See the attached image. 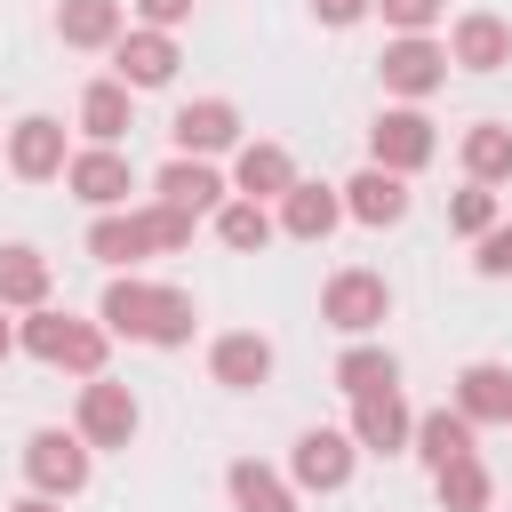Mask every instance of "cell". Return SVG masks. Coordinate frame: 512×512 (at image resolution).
Returning a JSON list of instances; mask_svg holds the SVG:
<instances>
[{
    "label": "cell",
    "mask_w": 512,
    "mask_h": 512,
    "mask_svg": "<svg viewBox=\"0 0 512 512\" xmlns=\"http://www.w3.org/2000/svg\"><path fill=\"white\" fill-rule=\"evenodd\" d=\"M96 320H104L112 336H128V344H160V352L192 344V328H200V312H192V296H184V288H168V280H136V272L104 280Z\"/></svg>",
    "instance_id": "cell-1"
},
{
    "label": "cell",
    "mask_w": 512,
    "mask_h": 512,
    "mask_svg": "<svg viewBox=\"0 0 512 512\" xmlns=\"http://www.w3.org/2000/svg\"><path fill=\"white\" fill-rule=\"evenodd\" d=\"M16 352H32L40 368H64V376H104L112 360V328L104 320H72L56 304H32L16 320Z\"/></svg>",
    "instance_id": "cell-2"
},
{
    "label": "cell",
    "mask_w": 512,
    "mask_h": 512,
    "mask_svg": "<svg viewBox=\"0 0 512 512\" xmlns=\"http://www.w3.org/2000/svg\"><path fill=\"white\" fill-rule=\"evenodd\" d=\"M376 80H384L392 104L440 96V88H448V40H432V32H392L384 56H376Z\"/></svg>",
    "instance_id": "cell-3"
},
{
    "label": "cell",
    "mask_w": 512,
    "mask_h": 512,
    "mask_svg": "<svg viewBox=\"0 0 512 512\" xmlns=\"http://www.w3.org/2000/svg\"><path fill=\"white\" fill-rule=\"evenodd\" d=\"M320 320H328L336 336H376V328L392 320V280L368 272V264L328 272V288H320Z\"/></svg>",
    "instance_id": "cell-4"
},
{
    "label": "cell",
    "mask_w": 512,
    "mask_h": 512,
    "mask_svg": "<svg viewBox=\"0 0 512 512\" xmlns=\"http://www.w3.org/2000/svg\"><path fill=\"white\" fill-rule=\"evenodd\" d=\"M88 472H96V448H88L80 432H64V424H40V432L24 440V480H32L40 496L72 504V496L88 488Z\"/></svg>",
    "instance_id": "cell-5"
},
{
    "label": "cell",
    "mask_w": 512,
    "mask_h": 512,
    "mask_svg": "<svg viewBox=\"0 0 512 512\" xmlns=\"http://www.w3.org/2000/svg\"><path fill=\"white\" fill-rule=\"evenodd\" d=\"M440 152V128L424 120V104H384L376 128H368V168H392V176H416L432 168Z\"/></svg>",
    "instance_id": "cell-6"
},
{
    "label": "cell",
    "mask_w": 512,
    "mask_h": 512,
    "mask_svg": "<svg viewBox=\"0 0 512 512\" xmlns=\"http://www.w3.org/2000/svg\"><path fill=\"white\" fill-rule=\"evenodd\" d=\"M352 464H360L352 432H336V424H304L296 448H288V488H296V496H336V488L352 480Z\"/></svg>",
    "instance_id": "cell-7"
},
{
    "label": "cell",
    "mask_w": 512,
    "mask_h": 512,
    "mask_svg": "<svg viewBox=\"0 0 512 512\" xmlns=\"http://www.w3.org/2000/svg\"><path fill=\"white\" fill-rule=\"evenodd\" d=\"M136 424H144V408H136V392H128V384H112V376H80L72 432H80L88 448H128V440H136Z\"/></svg>",
    "instance_id": "cell-8"
},
{
    "label": "cell",
    "mask_w": 512,
    "mask_h": 512,
    "mask_svg": "<svg viewBox=\"0 0 512 512\" xmlns=\"http://www.w3.org/2000/svg\"><path fill=\"white\" fill-rule=\"evenodd\" d=\"M168 144H176L184 160L240 152V104H232V96H192V104H176V120H168Z\"/></svg>",
    "instance_id": "cell-9"
},
{
    "label": "cell",
    "mask_w": 512,
    "mask_h": 512,
    "mask_svg": "<svg viewBox=\"0 0 512 512\" xmlns=\"http://www.w3.org/2000/svg\"><path fill=\"white\" fill-rule=\"evenodd\" d=\"M104 56H112V80H128L136 96H144V88H168V80H176V64H184L176 32H152V24H128Z\"/></svg>",
    "instance_id": "cell-10"
},
{
    "label": "cell",
    "mask_w": 512,
    "mask_h": 512,
    "mask_svg": "<svg viewBox=\"0 0 512 512\" xmlns=\"http://www.w3.org/2000/svg\"><path fill=\"white\" fill-rule=\"evenodd\" d=\"M64 192H72L80 208H128L136 168H128V152H120V144H88V152H72V160H64Z\"/></svg>",
    "instance_id": "cell-11"
},
{
    "label": "cell",
    "mask_w": 512,
    "mask_h": 512,
    "mask_svg": "<svg viewBox=\"0 0 512 512\" xmlns=\"http://www.w3.org/2000/svg\"><path fill=\"white\" fill-rule=\"evenodd\" d=\"M64 160H72V144H64V120H56V112H24V120L8 128V176H24V184H56Z\"/></svg>",
    "instance_id": "cell-12"
},
{
    "label": "cell",
    "mask_w": 512,
    "mask_h": 512,
    "mask_svg": "<svg viewBox=\"0 0 512 512\" xmlns=\"http://www.w3.org/2000/svg\"><path fill=\"white\" fill-rule=\"evenodd\" d=\"M152 200H168V208H184V216H216L224 200H232V176L216 168V160H160V176H152Z\"/></svg>",
    "instance_id": "cell-13"
},
{
    "label": "cell",
    "mask_w": 512,
    "mask_h": 512,
    "mask_svg": "<svg viewBox=\"0 0 512 512\" xmlns=\"http://www.w3.org/2000/svg\"><path fill=\"white\" fill-rule=\"evenodd\" d=\"M448 64H456V72H504V64H512V24H504L496 8H464V16L448 24Z\"/></svg>",
    "instance_id": "cell-14"
},
{
    "label": "cell",
    "mask_w": 512,
    "mask_h": 512,
    "mask_svg": "<svg viewBox=\"0 0 512 512\" xmlns=\"http://www.w3.org/2000/svg\"><path fill=\"white\" fill-rule=\"evenodd\" d=\"M352 448L360 456H408V432H416V408L400 400V392H368V400H352Z\"/></svg>",
    "instance_id": "cell-15"
},
{
    "label": "cell",
    "mask_w": 512,
    "mask_h": 512,
    "mask_svg": "<svg viewBox=\"0 0 512 512\" xmlns=\"http://www.w3.org/2000/svg\"><path fill=\"white\" fill-rule=\"evenodd\" d=\"M272 224H280L288 240H312V248H320V240L344 224V192H336V184H304V176H296V184L272 200Z\"/></svg>",
    "instance_id": "cell-16"
},
{
    "label": "cell",
    "mask_w": 512,
    "mask_h": 512,
    "mask_svg": "<svg viewBox=\"0 0 512 512\" xmlns=\"http://www.w3.org/2000/svg\"><path fill=\"white\" fill-rule=\"evenodd\" d=\"M288 184H296V160H288V144H272V136H240V152H232V192L272 208Z\"/></svg>",
    "instance_id": "cell-17"
},
{
    "label": "cell",
    "mask_w": 512,
    "mask_h": 512,
    "mask_svg": "<svg viewBox=\"0 0 512 512\" xmlns=\"http://www.w3.org/2000/svg\"><path fill=\"white\" fill-rule=\"evenodd\" d=\"M336 192H344V216L368 224V232H392V224L408 216V176H392V168H360V176H344Z\"/></svg>",
    "instance_id": "cell-18"
},
{
    "label": "cell",
    "mask_w": 512,
    "mask_h": 512,
    "mask_svg": "<svg viewBox=\"0 0 512 512\" xmlns=\"http://www.w3.org/2000/svg\"><path fill=\"white\" fill-rule=\"evenodd\" d=\"M208 376H216L224 392H256V384H272V336H256V328H224V336L208 344Z\"/></svg>",
    "instance_id": "cell-19"
},
{
    "label": "cell",
    "mask_w": 512,
    "mask_h": 512,
    "mask_svg": "<svg viewBox=\"0 0 512 512\" xmlns=\"http://www.w3.org/2000/svg\"><path fill=\"white\" fill-rule=\"evenodd\" d=\"M448 408H456L464 424H504V416H512V368H504V360H464Z\"/></svg>",
    "instance_id": "cell-20"
},
{
    "label": "cell",
    "mask_w": 512,
    "mask_h": 512,
    "mask_svg": "<svg viewBox=\"0 0 512 512\" xmlns=\"http://www.w3.org/2000/svg\"><path fill=\"white\" fill-rule=\"evenodd\" d=\"M336 392L344 400H368V392H400V352L376 344V336H352L336 352Z\"/></svg>",
    "instance_id": "cell-21"
},
{
    "label": "cell",
    "mask_w": 512,
    "mask_h": 512,
    "mask_svg": "<svg viewBox=\"0 0 512 512\" xmlns=\"http://www.w3.org/2000/svg\"><path fill=\"white\" fill-rule=\"evenodd\" d=\"M56 296V264L32 248V240H8L0 248V312H32Z\"/></svg>",
    "instance_id": "cell-22"
},
{
    "label": "cell",
    "mask_w": 512,
    "mask_h": 512,
    "mask_svg": "<svg viewBox=\"0 0 512 512\" xmlns=\"http://www.w3.org/2000/svg\"><path fill=\"white\" fill-rule=\"evenodd\" d=\"M128 128H136V88L112 80V72L88 80V88H80V136H88V144H120Z\"/></svg>",
    "instance_id": "cell-23"
},
{
    "label": "cell",
    "mask_w": 512,
    "mask_h": 512,
    "mask_svg": "<svg viewBox=\"0 0 512 512\" xmlns=\"http://www.w3.org/2000/svg\"><path fill=\"white\" fill-rule=\"evenodd\" d=\"M472 432H480V424H464L456 408H424V416H416V432H408V456H416L424 472H440V464H456V456H480V448H472Z\"/></svg>",
    "instance_id": "cell-24"
},
{
    "label": "cell",
    "mask_w": 512,
    "mask_h": 512,
    "mask_svg": "<svg viewBox=\"0 0 512 512\" xmlns=\"http://www.w3.org/2000/svg\"><path fill=\"white\" fill-rule=\"evenodd\" d=\"M120 32H128V8H120V0H56V40H64V48H88V56H96V48H112Z\"/></svg>",
    "instance_id": "cell-25"
},
{
    "label": "cell",
    "mask_w": 512,
    "mask_h": 512,
    "mask_svg": "<svg viewBox=\"0 0 512 512\" xmlns=\"http://www.w3.org/2000/svg\"><path fill=\"white\" fill-rule=\"evenodd\" d=\"M88 256L96 264H144L152 256V232H144V216L136 208H96V224H88Z\"/></svg>",
    "instance_id": "cell-26"
},
{
    "label": "cell",
    "mask_w": 512,
    "mask_h": 512,
    "mask_svg": "<svg viewBox=\"0 0 512 512\" xmlns=\"http://www.w3.org/2000/svg\"><path fill=\"white\" fill-rule=\"evenodd\" d=\"M456 160H464V184H512V128L504 120H472L456 136Z\"/></svg>",
    "instance_id": "cell-27"
},
{
    "label": "cell",
    "mask_w": 512,
    "mask_h": 512,
    "mask_svg": "<svg viewBox=\"0 0 512 512\" xmlns=\"http://www.w3.org/2000/svg\"><path fill=\"white\" fill-rule=\"evenodd\" d=\"M224 496H232V512H296V488H288V472H272V464H256V456H232V472H224Z\"/></svg>",
    "instance_id": "cell-28"
},
{
    "label": "cell",
    "mask_w": 512,
    "mask_h": 512,
    "mask_svg": "<svg viewBox=\"0 0 512 512\" xmlns=\"http://www.w3.org/2000/svg\"><path fill=\"white\" fill-rule=\"evenodd\" d=\"M208 224H216V240H224L232 256H264V248H272V232H280V224H272V208H264V200H240V192H232Z\"/></svg>",
    "instance_id": "cell-29"
},
{
    "label": "cell",
    "mask_w": 512,
    "mask_h": 512,
    "mask_svg": "<svg viewBox=\"0 0 512 512\" xmlns=\"http://www.w3.org/2000/svg\"><path fill=\"white\" fill-rule=\"evenodd\" d=\"M432 496H440V512H488L496 504V480H488L480 456H456V464L432 472Z\"/></svg>",
    "instance_id": "cell-30"
},
{
    "label": "cell",
    "mask_w": 512,
    "mask_h": 512,
    "mask_svg": "<svg viewBox=\"0 0 512 512\" xmlns=\"http://www.w3.org/2000/svg\"><path fill=\"white\" fill-rule=\"evenodd\" d=\"M496 216H504V208H496V184H464V192L448 200V232H464V240H480Z\"/></svg>",
    "instance_id": "cell-31"
},
{
    "label": "cell",
    "mask_w": 512,
    "mask_h": 512,
    "mask_svg": "<svg viewBox=\"0 0 512 512\" xmlns=\"http://www.w3.org/2000/svg\"><path fill=\"white\" fill-rule=\"evenodd\" d=\"M136 216H144V232H152V256H176V248H192V224H200V216H184V208H168V200H144Z\"/></svg>",
    "instance_id": "cell-32"
},
{
    "label": "cell",
    "mask_w": 512,
    "mask_h": 512,
    "mask_svg": "<svg viewBox=\"0 0 512 512\" xmlns=\"http://www.w3.org/2000/svg\"><path fill=\"white\" fill-rule=\"evenodd\" d=\"M472 272H480V280H512V216H496V224L472 240Z\"/></svg>",
    "instance_id": "cell-33"
},
{
    "label": "cell",
    "mask_w": 512,
    "mask_h": 512,
    "mask_svg": "<svg viewBox=\"0 0 512 512\" xmlns=\"http://www.w3.org/2000/svg\"><path fill=\"white\" fill-rule=\"evenodd\" d=\"M368 16H384V32H432L448 16V0H376Z\"/></svg>",
    "instance_id": "cell-34"
},
{
    "label": "cell",
    "mask_w": 512,
    "mask_h": 512,
    "mask_svg": "<svg viewBox=\"0 0 512 512\" xmlns=\"http://www.w3.org/2000/svg\"><path fill=\"white\" fill-rule=\"evenodd\" d=\"M192 8H200V0H128V16H136V24H152V32H184V24H192Z\"/></svg>",
    "instance_id": "cell-35"
},
{
    "label": "cell",
    "mask_w": 512,
    "mask_h": 512,
    "mask_svg": "<svg viewBox=\"0 0 512 512\" xmlns=\"http://www.w3.org/2000/svg\"><path fill=\"white\" fill-rule=\"evenodd\" d=\"M368 8H376V0H312V24H320V32H352Z\"/></svg>",
    "instance_id": "cell-36"
},
{
    "label": "cell",
    "mask_w": 512,
    "mask_h": 512,
    "mask_svg": "<svg viewBox=\"0 0 512 512\" xmlns=\"http://www.w3.org/2000/svg\"><path fill=\"white\" fill-rule=\"evenodd\" d=\"M8 512H64V504H56V496H40V488H24V496H16Z\"/></svg>",
    "instance_id": "cell-37"
},
{
    "label": "cell",
    "mask_w": 512,
    "mask_h": 512,
    "mask_svg": "<svg viewBox=\"0 0 512 512\" xmlns=\"http://www.w3.org/2000/svg\"><path fill=\"white\" fill-rule=\"evenodd\" d=\"M8 352H16V320L0 312V360H8Z\"/></svg>",
    "instance_id": "cell-38"
},
{
    "label": "cell",
    "mask_w": 512,
    "mask_h": 512,
    "mask_svg": "<svg viewBox=\"0 0 512 512\" xmlns=\"http://www.w3.org/2000/svg\"><path fill=\"white\" fill-rule=\"evenodd\" d=\"M504 424H512V416H504Z\"/></svg>",
    "instance_id": "cell-39"
}]
</instances>
